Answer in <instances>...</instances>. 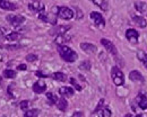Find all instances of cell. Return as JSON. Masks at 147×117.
I'll return each mask as SVG.
<instances>
[{"mask_svg": "<svg viewBox=\"0 0 147 117\" xmlns=\"http://www.w3.org/2000/svg\"><path fill=\"white\" fill-rule=\"evenodd\" d=\"M58 52H59L61 58L65 60L66 62H75L78 58L77 53L66 45H59L58 46Z\"/></svg>", "mask_w": 147, "mask_h": 117, "instance_id": "cell-1", "label": "cell"}, {"mask_svg": "<svg viewBox=\"0 0 147 117\" xmlns=\"http://www.w3.org/2000/svg\"><path fill=\"white\" fill-rule=\"evenodd\" d=\"M111 77H112V80H113V82H114L115 86H122L125 83L123 73H122V71L118 66H113L112 68V70H111Z\"/></svg>", "mask_w": 147, "mask_h": 117, "instance_id": "cell-2", "label": "cell"}, {"mask_svg": "<svg viewBox=\"0 0 147 117\" xmlns=\"http://www.w3.org/2000/svg\"><path fill=\"white\" fill-rule=\"evenodd\" d=\"M58 16L62 19H71L74 17V11L68 8V7H59V13H58Z\"/></svg>", "mask_w": 147, "mask_h": 117, "instance_id": "cell-3", "label": "cell"}, {"mask_svg": "<svg viewBox=\"0 0 147 117\" xmlns=\"http://www.w3.org/2000/svg\"><path fill=\"white\" fill-rule=\"evenodd\" d=\"M101 43H102V45L104 46V49H105L109 53H111V54H112V55H114V57H117V55H118L117 47L114 46V44H113L111 41H109V39H101Z\"/></svg>", "mask_w": 147, "mask_h": 117, "instance_id": "cell-4", "label": "cell"}, {"mask_svg": "<svg viewBox=\"0 0 147 117\" xmlns=\"http://www.w3.org/2000/svg\"><path fill=\"white\" fill-rule=\"evenodd\" d=\"M91 18L93 19L94 24H95L97 27L103 28V27L105 26V20H104L103 16H102L100 13H96V11H93V13H91Z\"/></svg>", "mask_w": 147, "mask_h": 117, "instance_id": "cell-5", "label": "cell"}, {"mask_svg": "<svg viewBox=\"0 0 147 117\" xmlns=\"http://www.w3.org/2000/svg\"><path fill=\"white\" fill-rule=\"evenodd\" d=\"M7 20L15 27H17L19 25H22L24 23L25 18L23 16H17V15H8L7 16Z\"/></svg>", "mask_w": 147, "mask_h": 117, "instance_id": "cell-6", "label": "cell"}, {"mask_svg": "<svg viewBox=\"0 0 147 117\" xmlns=\"http://www.w3.org/2000/svg\"><path fill=\"white\" fill-rule=\"evenodd\" d=\"M138 32L136 31V29H132V28H130L128 29L127 32H126V37L128 39L129 42H131V43H137L138 42Z\"/></svg>", "mask_w": 147, "mask_h": 117, "instance_id": "cell-7", "label": "cell"}, {"mask_svg": "<svg viewBox=\"0 0 147 117\" xmlns=\"http://www.w3.org/2000/svg\"><path fill=\"white\" fill-rule=\"evenodd\" d=\"M69 29H70V26H65V25H62V26H58L57 28L52 29V31L50 32V34L57 35V36H59V35H65V33H67Z\"/></svg>", "mask_w": 147, "mask_h": 117, "instance_id": "cell-8", "label": "cell"}, {"mask_svg": "<svg viewBox=\"0 0 147 117\" xmlns=\"http://www.w3.org/2000/svg\"><path fill=\"white\" fill-rule=\"evenodd\" d=\"M129 78L131 81H134V82H144V77L140 74V72L139 71H137V70H134V71H131L130 73H129Z\"/></svg>", "mask_w": 147, "mask_h": 117, "instance_id": "cell-9", "label": "cell"}, {"mask_svg": "<svg viewBox=\"0 0 147 117\" xmlns=\"http://www.w3.org/2000/svg\"><path fill=\"white\" fill-rule=\"evenodd\" d=\"M45 89H47V84H45L43 81H41V80L35 82V83L33 84V91L36 92V94H42V92H44Z\"/></svg>", "mask_w": 147, "mask_h": 117, "instance_id": "cell-10", "label": "cell"}, {"mask_svg": "<svg viewBox=\"0 0 147 117\" xmlns=\"http://www.w3.org/2000/svg\"><path fill=\"white\" fill-rule=\"evenodd\" d=\"M136 102L138 104V106L140 107V109H147V98L146 96H144L143 94H139L136 97Z\"/></svg>", "mask_w": 147, "mask_h": 117, "instance_id": "cell-11", "label": "cell"}, {"mask_svg": "<svg viewBox=\"0 0 147 117\" xmlns=\"http://www.w3.org/2000/svg\"><path fill=\"white\" fill-rule=\"evenodd\" d=\"M80 49L83 51H85L86 53H95L97 51V47L94 44H91V43H82Z\"/></svg>", "mask_w": 147, "mask_h": 117, "instance_id": "cell-12", "label": "cell"}, {"mask_svg": "<svg viewBox=\"0 0 147 117\" xmlns=\"http://www.w3.org/2000/svg\"><path fill=\"white\" fill-rule=\"evenodd\" d=\"M59 94L62 97H71V96H74L75 91H74L73 88H70V87H61L59 89Z\"/></svg>", "mask_w": 147, "mask_h": 117, "instance_id": "cell-13", "label": "cell"}, {"mask_svg": "<svg viewBox=\"0 0 147 117\" xmlns=\"http://www.w3.org/2000/svg\"><path fill=\"white\" fill-rule=\"evenodd\" d=\"M0 8H2L3 10H15L17 7H16V5L11 3L10 1H7V0H0Z\"/></svg>", "mask_w": 147, "mask_h": 117, "instance_id": "cell-14", "label": "cell"}, {"mask_svg": "<svg viewBox=\"0 0 147 117\" xmlns=\"http://www.w3.org/2000/svg\"><path fill=\"white\" fill-rule=\"evenodd\" d=\"M57 107H58V109L61 110V112H65V110L67 109V107H68V102H67V100L65 99V97L58 99V101H57Z\"/></svg>", "mask_w": 147, "mask_h": 117, "instance_id": "cell-15", "label": "cell"}, {"mask_svg": "<svg viewBox=\"0 0 147 117\" xmlns=\"http://www.w3.org/2000/svg\"><path fill=\"white\" fill-rule=\"evenodd\" d=\"M28 8L32 10V11H42L43 9H44V6H42L41 5V2H35V1H33L32 3H30L28 5Z\"/></svg>", "mask_w": 147, "mask_h": 117, "instance_id": "cell-16", "label": "cell"}, {"mask_svg": "<svg viewBox=\"0 0 147 117\" xmlns=\"http://www.w3.org/2000/svg\"><path fill=\"white\" fill-rule=\"evenodd\" d=\"M134 21L139 26V27H142V28H145L147 26V21L146 19L144 18V17H140V16H135L134 17Z\"/></svg>", "mask_w": 147, "mask_h": 117, "instance_id": "cell-17", "label": "cell"}, {"mask_svg": "<svg viewBox=\"0 0 147 117\" xmlns=\"http://www.w3.org/2000/svg\"><path fill=\"white\" fill-rule=\"evenodd\" d=\"M98 117H111V110L109 109V107H103L100 110L96 112Z\"/></svg>", "mask_w": 147, "mask_h": 117, "instance_id": "cell-18", "label": "cell"}, {"mask_svg": "<svg viewBox=\"0 0 147 117\" xmlns=\"http://www.w3.org/2000/svg\"><path fill=\"white\" fill-rule=\"evenodd\" d=\"M135 7H136V10H138L139 13H145L147 10V3L144 1H138L135 3Z\"/></svg>", "mask_w": 147, "mask_h": 117, "instance_id": "cell-19", "label": "cell"}, {"mask_svg": "<svg viewBox=\"0 0 147 117\" xmlns=\"http://www.w3.org/2000/svg\"><path fill=\"white\" fill-rule=\"evenodd\" d=\"M137 58H139V60L144 63V65L147 68V53L146 52H144V51H139V52L137 53Z\"/></svg>", "mask_w": 147, "mask_h": 117, "instance_id": "cell-20", "label": "cell"}, {"mask_svg": "<svg viewBox=\"0 0 147 117\" xmlns=\"http://www.w3.org/2000/svg\"><path fill=\"white\" fill-rule=\"evenodd\" d=\"M52 77H53V79L58 80V81H61V82H65L67 80V76L62 72H55Z\"/></svg>", "mask_w": 147, "mask_h": 117, "instance_id": "cell-21", "label": "cell"}, {"mask_svg": "<svg viewBox=\"0 0 147 117\" xmlns=\"http://www.w3.org/2000/svg\"><path fill=\"white\" fill-rule=\"evenodd\" d=\"M93 2H94L96 6H98L102 10H107V9H108V3H107L105 0H93Z\"/></svg>", "mask_w": 147, "mask_h": 117, "instance_id": "cell-22", "label": "cell"}, {"mask_svg": "<svg viewBox=\"0 0 147 117\" xmlns=\"http://www.w3.org/2000/svg\"><path fill=\"white\" fill-rule=\"evenodd\" d=\"M3 77L7 79H14L16 77V72L14 71V70H5L3 71Z\"/></svg>", "mask_w": 147, "mask_h": 117, "instance_id": "cell-23", "label": "cell"}, {"mask_svg": "<svg viewBox=\"0 0 147 117\" xmlns=\"http://www.w3.org/2000/svg\"><path fill=\"white\" fill-rule=\"evenodd\" d=\"M47 98H48V101H49V104L50 105H53V104H57V101H58V98L55 95H53L52 92H48L47 94Z\"/></svg>", "mask_w": 147, "mask_h": 117, "instance_id": "cell-24", "label": "cell"}, {"mask_svg": "<svg viewBox=\"0 0 147 117\" xmlns=\"http://www.w3.org/2000/svg\"><path fill=\"white\" fill-rule=\"evenodd\" d=\"M38 115V109H28L25 112L24 117H36Z\"/></svg>", "mask_w": 147, "mask_h": 117, "instance_id": "cell-25", "label": "cell"}, {"mask_svg": "<svg viewBox=\"0 0 147 117\" xmlns=\"http://www.w3.org/2000/svg\"><path fill=\"white\" fill-rule=\"evenodd\" d=\"M19 37H20V35H19L18 33H10V34H8L7 36H6V39H8V41H10V42H14V41H17V39H19Z\"/></svg>", "mask_w": 147, "mask_h": 117, "instance_id": "cell-26", "label": "cell"}, {"mask_svg": "<svg viewBox=\"0 0 147 117\" xmlns=\"http://www.w3.org/2000/svg\"><path fill=\"white\" fill-rule=\"evenodd\" d=\"M70 39H66L63 35H59V36H57V39H55V43L58 44V45H63V43L65 42H67V41H69Z\"/></svg>", "mask_w": 147, "mask_h": 117, "instance_id": "cell-27", "label": "cell"}, {"mask_svg": "<svg viewBox=\"0 0 147 117\" xmlns=\"http://www.w3.org/2000/svg\"><path fill=\"white\" fill-rule=\"evenodd\" d=\"M79 69H82V70H90V69H91V63H90V61H84V62H82V64L79 65Z\"/></svg>", "mask_w": 147, "mask_h": 117, "instance_id": "cell-28", "label": "cell"}, {"mask_svg": "<svg viewBox=\"0 0 147 117\" xmlns=\"http://www.w3.org/2000/svg\"><path fill=\"white\" fill-rule=\"evenodd\" d=\"M28 107H30V101H28V100H23V101L20 102V108H22L23 110H27Z\"/></svg>", "mask_w": 147, "mask_h": 117, "instance_id": "cell-29", "label": "cell"}, {"mask_svg": "<svg viewBox=\"0 0 147 117\" xmlns=\"http://www.w3.org/2000/svg\"><path fill=\"white\" fill-rule=\"evenodd\" d=\"M70 83L73 84L74 87H75V88H76L78 91H80V90H82V87H80V86L77 83V81H76V80H75L74 78H70Z\"/></svg>", "mask_w": 147, "mask_h": 117, "instance_id": "cell-30", "label": "cell"}, {"mask_svg": "<svg viewBox=\"0 0 147 117\" xmlns=\"http://www.w3.org/2000/svg\"><path fill=\"white\" fill-rule=\"evenodd\" d=\"M26 60H27L28 62H34V61L37 60V55H35V54H28V55L26 57Z\"/></svg>", "mask_w": 147, "mask_h": 117, "instance_id": "cell-31", "label": "cell"}, {"mask_svg": "<svg viewBox=\"0 0 147 117\" xmlns=\"http://www.w3.org/2000/svg\"><path fill=\"white\" fill-rule=\"evenodd\" d=\"M5 47L8 50H17L20 47V45H5Z\"/></svg>", "mask_w": 147, "mask_h": 117, "instance_id": "cell-32", "label": "cell"}, {"mask_svg": "<svg viewBox=\"0 0 147 117\" xmlns=\"http://www.w3.org/2000/svg\"><path fill=\"white\" fill-rule=\"evenodd\" d=\"M5 39H6V36H5V29L0 27V43H1Z\"/></svg>", "mask_w": 147, "mask_h": 117, "instance_id": "cell-33", "label": "cell"}, {"mask_svg": "<svg viewBox=\"0 0 147 117\" xmlns=\"http://www.w3.org/2000/svg\"><path fill=\"white\" fill-rule=\"evenodd\" d=\"M71 117H84V114L82 112H76V113H74Z\"/></svg>", "mask_w": 147, "mask_h": 117, "instance_id": "cell-34", "label": "cell"}, {"mask_svg": "<svg viewBox=\"0 0 147 117\" xmlns=\"http://www.w3.org/2000/svg\"><path fill=\"white\" fill-rule=\"evenodd\" d=\"M35 74H36L37 77H43V78H47V77H48L47 74H43V73H42V72H40V71H37Z\"/></svg>", "mask_w": 147, "mask_h": 117, "instance_id": "cell-35", "label": "cell"}, {"mask_svg": "<svg viewBox=\"0 0 147 117\" xmlns=\"http://www.w3.org/2000/svg\"><path fill=\"white\" fill-rule=\"evenodd\" d=\"M27 68H26V65L25 64H20V65H18V70H26Z\"/></svg>", "mask_w": 147, "mask_h": 117, "instance_id": "cell-36", "label": "cell"}, {"mask_svg": "<svg viewBox=\"0 0 147 117\" xmlns=\"http://www.w3.org/2000/svg\"><path fill=\"white\" fill-rule=\"evenodd\" d=\"M125 117H132V116H131V114H127V115H126Z\"/></svg>", "mask_w": 147, "mask_h": 117, "instance_id": "cell-37", "label": "cell"}, {"mask_svg": "<svg viewBox=\"0 0 147 117\" xmlns=\"http://www.w3.org/2000/svg\"><path fill=\"white\" fill-rule=\"evenodd\" d=\"M32 1H35V2H41V0H32Z\"/></svg>", "mask_w": 147, "mask_h": 117, "instance_id": "cell-38", "label": "cell"}, {"mask_svg": "<svg viewBox=\"0 0 147 117\" xmlns=\"http://www.w3.org/2000/svg\"><path fill=\"white\" fill-rule=\"evenodd\" d=\"M136 117H143V116H140V115H137Z\"/></svg>", "mask_w": 147, "mask_h": 117, "instance_id": "cell-39", "label": "cell"}, {"mask_svg": "<svg viewBox=\"0 0 147 117\" xmlns=\"http://www.w3.org/2000/svg\"><path fill=\"white\" fill-rule=\"evenodd\" d=\"M3 117H6V116H3Z\"/></svg>", "mask_w": 147, "mask_h": 117, "instance_id": "cell-40", "label": "cell"}, {"mask_svg": "<svg viewBox=\"0 0 147 117\" xmlns=\"http://www.w3.org/2000/svg\"><path fill=\"white\" fill-rule=\"evenodd\" d=\"M92 1H93V0H92Z\"/></svg>", "mask_w": 147, "mask_h": 117, "instance_id": "cell-41", "label": "cell"}]
</instances>
